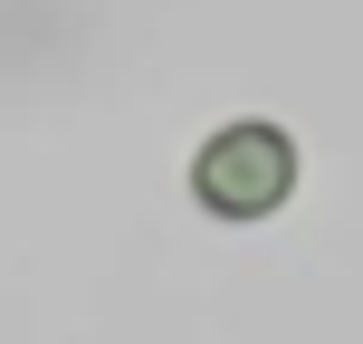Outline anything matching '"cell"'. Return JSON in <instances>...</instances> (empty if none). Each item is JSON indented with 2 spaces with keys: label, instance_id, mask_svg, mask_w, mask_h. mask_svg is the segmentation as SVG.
I'll return each mask as SVG.
<instances>
[{
  "label": "cell",
  "instance_id": "6da1fadb",
  "mask_svg": "<svg viewBox=\"0 0 363 344\" xmlns=\"http://www.w3.org/2000/svg\"><path fill=\"white\" fill-rule=\"evenodd\" d=\"M287 182H296V144L287 134H211V144L191 153V201L201 211H220V220H277L287 211Z\"/></svg>",
  "mask_w": 363,
  "mask_h": 344
}]
</instances>
